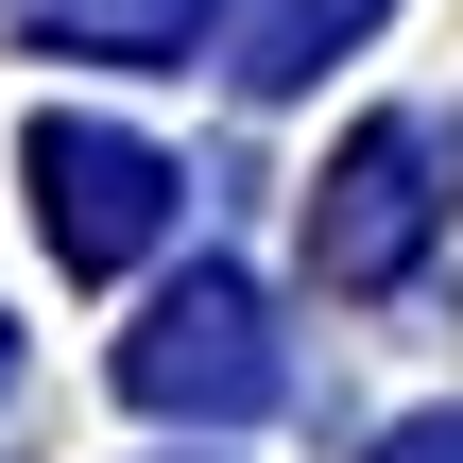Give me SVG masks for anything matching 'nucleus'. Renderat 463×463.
<instances>
[{
    "mask_svg": "<svg viewBox=\"0 0 463 463\" xmlns=\"http://www.w3.org/2000/svg\"><path fill=\"white\" fill-rule=\"evenodd\" d=\"M275 309L241 292V275H189V292H155L137 309V344H120V395L155 412V430H241V412H275Z\"/></svg>",
    "mask_w": 463,
    "mask_h": 463,
    "instance_id": "obj_1",
    "label": "nucleus"
},
{
    "mask_svg": "<svg viewBox=\"0 0 463 463\" xmlns=\"http://www.w3.org/2000/svg\"><path fill=\"white\" fill-rule=\"evenodd\" d=\"M34 223H52V258L69 275H137L155 241H172V206H189V172L155 155V137H120V120H34Z\"/></svg>",
    "mask_w": 463,
    "mask_h": 463,
    "instance_id": "obj_2",
    "label": "nucleus"
},
{
    "mask_svg": "<svg viewBox=\"0 0 463 463\" xmlns=\"http://www.w3.org/2000/svg\"><path fill=\"white\" fill-rule=\"evenodd\" d=\"M430 223H447V189H430V120H361L344 172L309 189V275H326V292H395V275L430 258Z\"/></svg>",
    "mask_w": 463,
    "mask_h": 463,
    "instance_id": "obj_3",
    "label": "nucleus"
},
{
    "mask_svg": "<svg viewBox=\"0 0 463 463\" xmlns=\"http://www.w3.org/2000/svg\"><path fill=\"white\" fill-rule=\"evenodd\" d=\"M34 52H86V69H189V34H223V0H17Z\"/></svg>",
    "mask_w": 463,
    "mask_h": 463,
    "instance_id": "obj_4",
    "label": "nucleus"
},
{
    "mask_svg": "<svg viewBox=\"0 0 463 463\" xmlns=\"http://www.w3.org/2000/svg\"><path fill=\"white\" fill-rule=\"evenodd\" d=\"M378 17H395V0H223V69L275 103V86H309L326 52H361Z\"/></svg>",
    "mask_w": 463,
    "mask_h": 463,
    "instance_id": "obj_5",
    "label": "nucleus"
},
{
    "mask_svg": "<svg viewBox=\"0 0 463 463\" xmlns=\"http://www.w3.org/2000/svg\"><path fill=\"white\" fill-rule=\"evenodd\" d=\"M378 463H463V412H412V430H395Z\"/></svg>",
    "mask_w": 463,
    "mask_h": 463,
    "instance_id": "obj_6",
    "label": "nucleus"
},
{
    "mask_svg": "<svg viewBox=\"0 0 463 463\" xmlns=\"http://www.w3.org/2000/svg\"><path fill=\"white\" fill-rule=\"evenodd\" d=\"M0 395H17V326H0Z\"/></svg>",
    "mask_w": 463,
    "mask_h": 463,
    "instance_id": "obj_7",
    "label": "nucleus"
}]
</instances>
